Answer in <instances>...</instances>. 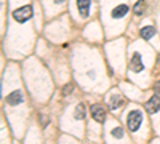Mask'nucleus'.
I'll list each match as a JSON object with an SVG mask.
<instances>
[{"label": "nucleus", "mask_w": 160, "mask_h": 144, "mask_svg": "<svg viewBox=\"0 0 160 144\" xmlns=\"http://www.w3.org/2000/svg\"><path fill=\"white\" fill-rule=\"evenodd\" d=\"M144 69V62H142V56L141 53H138V51H135V53L131 55V59H130V71L131 72H141Z\"/></svg>", "instance_id": "nucleus-3"}, {"label": "nucleus", "mask_w": 160, "mask_h": 144, "mask_svg": "<svg viewBox=\"0 0 160 144\" xmlns=\"http://www.w3.org/2000/svg\"><path fill=\"white\" fill-rule=\"evenodd\" d=\"M141 123H142V114H141V111H136V109L131 111L128 114V117H127V127H128V130L131 133H135V132L139 130Z\"/></svg>", "instance_id": "nucleus-1"}, {"label": "nucleus", "mask_w": 160, "mask_h": 144, "mask_svg": "<svg viewBox=\"0 0 160 144\" xmlns=\"http://www.w3.org/2000/svg\"><path fill=\"white\" fill-rule=\"evenodd\" d=\"M53 2H55V3H56V5H61V3H62V2H64V0H53Z\"/></svg>", "instance_id": "nucleus-17"}, {"label": "nucleus", "mask_w": 160, "mask_h": 144, "mask_svg": "<svg viewBox=\"0 0 160 144\" xmlns=\"http://www.w3.org/2000/svg\"><path fill=\"white\" fill-rule=\"evenodd\" d=\"M74 91V85L71 83V85H66L64 87V90H62V95H69V93H72Z\"/></svg>", "instance_id": "nucleus-15"}, {"label": "nucleus", "mask_w": 160, "mask_h": 144, "mask_svg": "<svg viewBox=\"0 0 160 144\" xmlns=\"http://www.w3.org/2000/svg\"><path fill=\"white\" fill-rule=\"evenodd\" d=\"M38 119H40V125H42V127H47V125H48V117H47V115L40 114Z\"/></svg>", "instance_id": "nucleus-14"}, {"label": "nucleus", "mask_w": 160, "mask_h": 144, "mask_svg": "<svg viewBox=\"0 0 160 144\" xmlns=\"http://www.w3.org/2000/svg\"><path fill=\"white\" fill-rule=\"evenodd\" d=\"M111 135H112L115 139H122V138H123V130H122V127H115V128H112Z\"/></svg>", "instance_id": "nucleus-13"}, {"label": "nucleus", "mask_w": 160, "mask_h": 144, "mask_svg": "<svg viewBox=\"0 0 160 144\" xmlns=\"http://www.w3.org/2000/svg\"><path fill=\"white\" fill-rule=\"evenodd\" d=\"M75 3H77V8H78V13H80V16L82 18H87L88 16V13H90V0H75Z\"/></svg>", "instance_id": "nucleus-8"}, {"label": "nucleus", "mask_w": 160, "mask_h": 144, "mask_svg": "<svg viewBox=\"0 0 160 144\" xmlns=\"http://www.w3.org/2000/svg\"><path fill=\"white\" fill-rule=\"evenodd\" d=\"M144 7H146V2L144 0H138V2L135 3V8H133V11H135L136 16H141L144 13Z\"/></svg>", "instance_id": "nucleus-12"}, {"label": "nucleus", "mask_w": 160, "mask_h": 144, "mask_svg": "<svg viewBox=\"0 0 160 144\" xmlns=\"http://www.w3.org/2000/svg\"><path fill=\"white\" fill-rule=\"evenodd\" d=\"M24 101V96L19 90L16 91H13V93H10L7 96V104H10V106H18V104H21Z\"/></svg>", "instance_id": "nucleus-6"}, {"label": "nucleus", "mask_w": 160, "mask_h": 144, "mask_svg": "<svg viewBox=\"0 0 160 144\" xmlns=\"http://www.w3.org/2000/svg\"><path fill=\"white\" fill-rule=\"evenodd\" d=\"M127 13H128V5L120 3V5H117L115 8H112V13H111V15H112L114 19H120V18H125Z\"/></svg>", "instance_id": "nucleus-7"}, {"label": "nucleus", "mask_w": 160, "mask_h": 144, "mask_svg": "<svg viewBox=\"0 0 160 144\" xmlns=\"http://www.w3.org/2000/svg\"><path fill=\"white\" fill-rule=\"evenodd\" d=\"M108 104H109V109H111V111H117L118 107H122V106H123V99L120 98L118 95H114V96L109 98Z\"/></svg>", "instance_id": "nucleus-9"}, {"label": "nucleus", "mask_w": 160, "mask_h": 144, "mask_svg": "<svg viewBox=\"0 0 160 144\" xmlns=\"http://www.w3.org/2000/svg\"><path fill=\"white\" fill-rule=\"evenodd\" d=\"M155 91H157V95L160 93V82H157V83H155Z\"/></svg>", "instance_id": "nucleus-16"}, {"label": "nucleus", "mask_w": 160, "mask_h": 144, "mask_svg": "<svg viewBox=\"0 0 160 144\" xmlns=\"http://www.w3.org/2000/svg\"><path fill=\"white\" fill-rule=\"evenodd\" d=\"M91 117L95 119L98 123H104L106 120V111L99 106V104H95V106H91Z\"/></svg>", "instance_id": "nucleus-4"}, {"label": "nucleus", "mask_w": 160, "mask_h": 144, "mask_svg": "<svg viewBox=\"0 0 160 144\" xmlns=\"http://www.w3.org/2000/svg\"><path fill=\"white\" fill-rule=\"evenodd\" d=\"M146 109H148V112H151V114L158 112L160 111V95L155 93L148 102H146Z\"/></svg>", "instance_id": "nucleus-5"}, {"label": "nucleus", "mask_w": 160, "mask_h": 144, "mask_svg": "<svg viewBox=\"0 0 160 144\" xmlns=\"http://www.w3.org/2000/svg\"><path fill=\"white\" fill-rule=\"evenodd\" d=\"M85 115H87V107H85V104H77V107H75V112H74V117L77 120H83L85 119Z\"/></svg>", "instance_id": "nucleus-11"}, {"label": "nucleus", "mask_w": 160, "mask_h": 144, "mask_svg": "<svg viewBox=\"0 0 160 144\" xmlns=\"http://www.w3.org/2000/svg\"><path fill=\"white\" fill-rule=\"evenodd\" d=\"M141 37L144 38V40H151V38L155 35V27L154 26H144V27L139 31Z\"/></svg>", "instance_id": "nucleus-10"}, {"label": "nucleus", "mask_w": 160, "mask_h": 144, "mask_svg": "<svg viewBox=\"0 0 160 144\" xmlns=\"http://www.w3.org/2000/svg\"><path fill=\"white\" fill-rule=\"evenodd\" d=\"M32 7L31 5H26V7H21V8H16L15 11H13V18H15V21L18 22H26L29 21L32 18Z\"/></svg>", "instance_id": "nucleus-2"}]
</instances>
